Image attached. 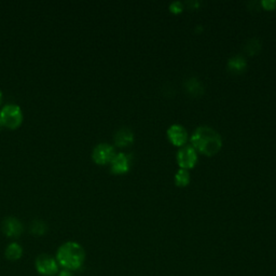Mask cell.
Wrapping results in <instances>:
<instances>
[{
	"instance_id": "4",
	"label": "cell",
	"mask_w": 276,
	"mask_h": 276,
	"mask_svg": "<svg viewBox=\"0 0 276 276\" xmlns=\"http://www.w3.org/2000/svg\"><path fill=\"white\" fill-rule=\"evenodd\" d=\"M198 152L192 146H183L177 152V163L183 169L193 168L198 163Z\"/></svg>"
},
{
	"instance_id": "5",
	"label": "cell",
	"mask_w": 276,
	"mask_h": 276,
	"mask_svg": "<svg viewBox=\"0 0 276 276\" xmlns=\"http://www.w3.org/2000/svg\"><path fill=\"white\" fill-rule=\"evenodd\" d=\"M36 269L42 276H54L58 273V263L56 259L47 253H42L36 259Z\"/></svg>"
},
{
	"instance_id": "18",
	"label": "cell",
	"mask_w": 276,
	"mask_h": 276,
	"mask_svg": "<svg viewBox=\"0 0 276 276\" xmlns=\"http://www.w3.org/2000/svg\"><path fill=\"white\" fill-rule=\"evenodd\" d=\"M3 125V122H2V116H0V126Z\"/></svg>"
},
{
	"instance_id": "11",
	"label": "cell",
	"mask_w": 276,
	"mask_h": 276,
	"mask_svg": "<svg viewBox=\"0 0 276 276\" xmlns=\"http://www.w3.org/2000/svg\"><path fill=\"white\" fill-rule=\"evenodd\" d=\"M246 66H247V63H246L245 58L240 56V55L231 57L228 62V67H229L230 71L235 72V73L244 71L245 70Z\"/></svg>"
},
{
	"instance_id": "1",
	"label": "cell",
	"mask_w": 276,
	"mask_h": 276,
	"mask_svg": "<svg viewBox=\"0 0 276 276\" xmlns=\"http://www.w3.org/2000/svg\"><path fill=\"white\" fill-rule=\"evenodd\" d=\"M191 144L196 150L207 156L215 155L222 147V138L219 133L209 126H200L191 136Z\"/></svg>"
},
{
	"instance_id": "10",
	"label": "cell",
	"mask_w": 276,
	"mask_h": 276,
	"mask_svg": "<svg viewBox=\"0 0 276 276\" xmlns=\"http://www.w3.org/2000/svg\"><path fill=\"white\" fill-rule=\"evenodd\" d=\"M134 142V133L127 129V127H122L114 135V143L119 147H126Z\"/></svg>"
},
{
	"instance_id": "12",
	"label": "cell",
	"mask_w": 276,
	"mask_h": 276,
	"mask_svg": "<svg viewBox=\"0 0 276 276\" xmlns=\"http://www.w3.org/2000/svg\"><path fill=\"white\" fill-rule=\"evenodd\" d=\"M22 254H23V248L21 247V245H18L17 243L10 244V245H8V247L6 248V257L11 261L18 260L22 257Z\"/></svg>"
},
{
	"instance_id": "6",
	"label": "cell",
	"mask_w": 276,
	"mask_h": 276,
	"mask_svg": "<svg viewBox=\"0 0 276 276\" xmlns=\"http://www.w3.org/2000/svg\"><path fill=\"white\" fill-rule=\"evenodd\" d=\"M114 155V148L108 144H100L93 150V160L97 164H107L111 162Z\"/></svg>"
},
{
	"instance_id": "13",
	"label": "cell",
	"mask_w": 276,
	"mask_h": 276,
	"mask_svg": "<svg viewBox=\"0 0 276 276\" xmlns=\"http://www.w3.org/2000/svg\"><path fill=\"white\" fill-rule=\"evenodd\" d=\"M190 183V174L187 169L180 168L175 175V185L178 187H186Z\"/></svg>"
},
{
	"instance_id": "9",
	"label": "cell",
	"mask_w": 276,
	"mask_h": 276,
	"mask_svg": "<svg viewBox=\"0 0 276 276\" xmlns=\"http://www.w3.org/2000/svg\"><path fill=\"white\" fill-rule=\"evenodd\" d=\"M3 231L9 238H17L23 232V225L14 217H8L3 222Z\"/></svg>"
},
{
	"instance_id": "7",
	"label": "cell",
	"mask_w": 276,
	"mask_h": 276,
	"mask_svg": "<svg viewBox=\"0 0 276 276\" xmlns=\"http://www.w3.org/2000/svg\"><path fill=\"white\" fill-rule=\"evenodd\" d=\"M167 137L169 142H171L174 146L183 147L187 143L188 133L183 125L173 124L172 126L168 127Z\"/></svg>"
},
{
	"instance_id": "14",
	"label": "cell",
	"mask_w": 276,
	"mask_h": 276,
	"mask_svg": "<svg viewBox=\"0 0 276 276\" xmlns=\"http://www.w3.org/2000/svg\"><path fill=\"white\" fill-rule=\"evenodd\" d=\"M30 230H31V232L34 233V234L41 235V234H44V233L46 232L47 227L45 225V222H42L40 220H35L30 226Z\"/></svg>"
},
{
	"instance_id": "3",
	"label": "cell",
	"mask_w": 276,
	"mask_h": 276,
	"mask_svg": "<svg viewBox=\"0 0 276 276\" xmlns=\"http://www.w3.org/2000/svg\"><path fill=\"white\" fill-rule=\"evenodd\" d=\"M0 116H2V122L4 125L11 127H17L23 120V113L21 108L16 105H7L0 111Z\"/></svg>"
},
{
	"instance_id": "17",
	"label": "cell",
	"mask_w": 276,
	"mask_h": 276,
	"mask_svg": "<svg viewBox=\"0 0 276 276\" xmlns=\"http://www.w3.org/2000/svg\"><path fill=\"white\" fill-rule=\"evenodd\" d=\"M58 276H73L71 271H68V270H63L58 273Z\"/></svg>"
},
{
	"instance_id": "15",
	"label": "cell",
	"mask_w": 276,
	"mask_h": 276,
	"mask_svg": "<svg viewBox=\"0 0 276 276\" xmlns=\"http://www.w3.org/2000/svg\"><path fill=\"white\" fill-rule=\"evenodd\" d=\"M183 10H184V5H183V3H180V2H174L169 5V11H171L172 13L178 14V13L182 12Z\"/></svg>"
},
{
	"instance_id": "16",
	"label": "cell",
	"mask_w": 276,
	"mask_h": 276,
	"mask_svg": "<svg viewBox=\"0 0 276 276\" xmlns=\"http://www.w3.org/2000/svg\"><path fill=\"white\" fill-rule=\"evenodd\" d=\"M261 5L264 9H267V10H274L276 8L275 0H263Z\"/></svg>"
},
{
	"instance_id": "8",
	"label": "cell",
	"mask_w": 276,
	"mask_h": 276,
	"mask_svg": "<svg viewBox=\"0 0 276 276\" xmlns=\"http://www.w3.org/2000/svg\"><path fill=\"white\" fill-rule=\"evenodd\" d=\"M131 167V156L125 153L115 154L111 161V171L114 174H124Z\"/></svg>"
},
{
	"instance_id": "19",
	"label": "cell",
	"mask_w": 276,
	"mask_h": 276,
	"mask_svg": "<svg viewBox=\"0 0 276 276\" xmlns=\"http://www.w3.org/2000/svg\"><path fill=\"white\" fill-rule=\"evenodd\" d=\"M0 102H2V92H0Z\"/></svg>"
},
{
	"instance_id": "2",
	"label": "cell",
	"mask_w": 276,
	"mask_h": 276,
	"mask_svg": "<svg viewBox=\"0 0 276 276\" xmlns=\"http://www.w3.org/2000/svg\"><path fill=\"white\" fill-rule=\"evenodd\" d=\"M86 260V251L80 244L67 242L58 248L56 261L58 265L68 271H76L82 267Z\"/></svg>"
}]
</instances>
